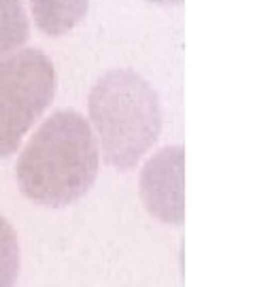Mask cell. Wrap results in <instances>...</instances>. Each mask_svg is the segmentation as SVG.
Masks as SVG:
<instances>
[{
  "label": "cell",
  "instance_id": "obj_2",
  "mask_svg": "<svg viewBox=\"0 0 255 287\" xmlns=\"http://www.w3.org/2000/svg\"><path fill=\"white\" fill-rule=\"evenodd\" d=\"M88 113L102 162L122 172L136 168L162 132L158 92L132 68L100 74L90 90Z\"/></svg>",
  "mask_w": 255,
  "mask_h": 287
},
{
  "label": "cell",
  "instance_id": "obj_5",
  "mask_svg": "<svg viewBox=\"0 0 255 287\" xmlns=\"http://www.w3.org/2000/svg\"><path fill=\"white\" fill-rule=\"evenodd\" d=\"M36 28L51 38L68 34L88 15L90 0H28Z\"/></svg>",
  "mask_w": 255,
  "mask_h": 287
},
{
  "label": "cell",
  "instance_id": "obj_6",
  "mask_svg": "<svg viewBox=\"0 0 255 287\" xmlns=\"http://www.w3.org/2000/svg\"><path fill=\"white\" fill-rule=\"evenodd\" d=\"M30 38V15L24 0H0V58L17 52Z\"/></svg>",
  "mask_w": 255,
  "mask_h": 287
},
{
  "label": "cell",
  "instance_id": "obj_1",
  "mask_svg": "<svg viewBox=\"0 0 255 287\" xmlns=\"http://www.w3.org/2000/svg\"><path fill=\"white\" fill-rule=\"evenodd\" d=\"M98 168L100 149L90 122L74 108H60L24 145L15 179L30 202L62 208L94 188Z\"/></svg>",
  "mask_w": 255,
  "mask_h": 287
},
{
  "label": "cell",
  "instance_id": "obj_3",
  "mask_svg": "<svg viewBox=\"0 0 255 287\" xmlns=\"http://www.w3.org/2000/svg\"><path fill=\"white\" fill-rule=\"evenodd\" d=\"M56 96V66L38 47L0 58V160L13 156Z\"/></svg>",
  "mask_w": 255,
  "mask_h": 287
},
{
  "label": "cell",
  "instance_id": "obj_7",
  "mask_svg": "<svg viewBox=\"0 0 255 287\" xmlns=\"http://www.w3.org/2000/svg\"><path fill=\"white\" fill-rule=\"evenodd\" d=\"M22 249L15 228L0 215V287H13L20 276Z\"/></svg>",
  "mask_w": 255,
  "mask_h": 287
},
{
  "label": "cell",
  "instance_id": "obj_8",
  "mask_svg": "<svg viewBox=\"0 0 255 287\" xmlns=\"http://www.w3.org/2000/svg\"><path fill=\"white\" fill-rule=\"evenodd\" d=\"M151 4H158V6H181L185 0H147Z\"/></svg>",
  "mask_w": 255,
  "mask_h": 287
},
{
  "label": "cell",
  "instance_id": "obj_4",
  "mask_svg": "<svg viewBox=\"0 0 255 287\" xmlns=\"http://www.w3.org/2000/svg\"><path fill=\"white\" fill-rule=\"evenodd\" d=\"M138 192L151 217L181 226L185 222V149L168 145L156 151L140 170Z\"/></svg>",
  "mask_w": 255,
  "mask_h": 287
}]
</instances>
